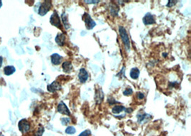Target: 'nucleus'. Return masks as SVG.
<instances>
[{
	"mask_svg": "<svg viewBox=\"0 0 191 136\" xmlns=\"http://www.w3.org/2000/svg\"><path fill=\"white\" fill-rule=\"evenodd\" d=\"M65 132L67 134H69V135H73L76 132V129L73 126H69L66 128Z\"/></svg>",
	"mask_w": 191,
	"mask_h": 136,
	"instance_id": "nucleus-19",
	"label": "nucleus"
},
{
	"mask_svg": "<svg viewBox=\"0 0 191 136\" xmlns=\"http://www.w3.org/2000/svg\"><path fill=\"white\" fill-rule=\"evenodd\" d=\"M119 36H120L121 39H122V43H123L126 50L127 51L129 50L130 44H129V36H128V34H127L126 29H124L123 26H120L119 27Z\"/></svg>",
	"mask_w": 191,
	"mask_h": 136,
	"instance_id": "nucleus-1",
	"label": "nucleus"
},
{
	"mask_svg": "<svg viewBox=\"0 0 191 136\" xmlns=\"http://www.w3.org/2000/svg\"><path fill=\"white\" fill-rule=\"evenodd\" d=\"M124 110H125V108L122 106H115L112 108V112L114 114H119Z\"/></svg>",
	"mask_w": 191,
	"mask_h": 136,
	"instance_id": "nucleus-17",
	"label": "nucleus"
},
{
	"mask_svg": "<svg viewBox=\"0 0 191 136\" xmlns=\"http://www.w3.org/2000/svg\"><path fill=\"white\" fill-rule=\"evenodd\" d=\"M62 89V86H61L59 83H58L57 81H54L52 84H49L47 86V90L51 93L56 92L57 91L60 90Z\"/></svg>",
	"mask_w": 191,
	"mask_h": 136,
	"instance_id": "nucleus-9",
	"label": "nucleus"
},
{
	"mask_svg": "<svg viewBox=\"0 0 191 136\" xmlns=\"http://www.w3.org/2000/svg\"><path fill=\"white\" fill-rule=\"evenodd\" d=\"M139 74H140V72L137 68H132L129 72V76H130L131 79H137L139 76Z\"/></svg>",
	"mask_w": 191,
	"mask_h": 136,
	"instance_id": "nucleus-14",
	"label": "nucleus"
},
{
	"mask_svg": "<svg viewBox=\"0 0 191 136\" xmlns=\"http://www.w3.org/2000/svg\"><path fill=\"white\" fill-rule=\"evenodd\" d=\"M50 24L57 28H61V20L57 12L54 11L50 17Z\"/></svg>",
	"mask_w": 191,
	"mask_h": 136,
	"instance_id": "nucleus-5",
	"label": "nucleus"
},
{
	"mask_svg": "<svg viewBox=\"0 0 191 136\" xmlns=\"http://www.w3.org/2000/svg\"><path fill=\"white\" fill-rule=\"evenodd\" d=\"M124 111H126V112L128 113H130L132 111V109L129 108H125V110H124Z\"/></svg>",
	"mask_w": 191,
	"mask_h": 136,
	"instance_id": "nucleus-30",
	"label": "nucleus"
},
{
	"mask_svg": "<svg viewBox=\"0 0 191 136\" xmlns=\"http://www.w3.org/2000/svg\"><path fill=\"white\" fill-rule=\"evenodd\" d=\"M16 71V69L13 66H7L4 69V73L6 76L12 75Z\"/></svg>",
	"mask_w": 191,
	"mask_h": 136,
	"instance_id": "nucleus-16",
	"label": "nucleus"
},
{
	"mask_svg": "<svg viewBox=\"0 0 191 136\" xmlns=\"http://www.w3.org/2000/svg\"><path fill=\"white\" fill-rule=\"evenodd\" d=\"M51 7H52V1H43L42 4H41L40 6H39L38 14L41 16H44L48 11L50 10Z\"/></svg>",
	"mask_w": 191,
	"mask_h": 136,
	"instance_id": "nucleus-2",
	"label": "nucleus"
},
{
	"mask_svg": "<svg viewBox=\"0 0 191 136\" xmlns=\"http://www.w3.org/2000/svg\"><path fill=\"white\" fill-rule=\"evenodd\" d=\"M137 98L139 99V100H142V99L145 98V95H144L142 93L138 92L137 93Z\"/></svg>",
	"mask_w": 191,
	"mask_h": 136,
	"instance_id": "nucleus-26",
	"label": "nucleus"
},
{
	"mask_svg": "<svg viewBox=\"0 0 191 136\" xmlns=\"http://www.w3.org/2000/svg\"><path fill=\"white\" fill-rule=\"evenodd\" d=\"M18 127H19V130H20L21 133L25 134L29 132V129H30V125H29V123L28 122L27 120L22 119L18 123Z\"/></svg>",
	"mask_w": 191,
	"mask_h": 136,
	"instance_id": "nucleus-4",
	"label": "nucleus"
},
{
	"mask_svg": "<svg viewBox=\"0 0 191 136\" xmlns=\"http://www.w3.org/2000/svg\"><path fill=\"white\" fill-rule=\"evenodd\" d=\"M84 2L87 4H97L99 2V1H84Z\"/></svg>",
	"mask_w": 191,
	"mask_h": 136,
	"instance_id": "nucleus-28",
	"label": "nucleus"
},
{
	"mask_svg": "<svg viewBox=\"0 0 191 136\" xmlns=\"http://www.w3.org/2000/svg\"><path fill=\"white\" fill-rule=\"evenodd\" d=\"M57 111L59 113L63 114V115H70V111L68 109L67 106H66V104L64 103L63 101L59 102V103L57 106Z\"/></svg>",
	"mask_w": 191,
	"mask_h": 136,
	"instance_id": "nucleus-6",
	"label": "nucleus"
},
{
	"mask_svg": "<svg viewBox=\"0 0 191 136\" xmlns=\"http://www.w3.org/2000/svg\"><path fill=\"white\" fill-rule=\"evenodd\" d=\"M44 127H39V128L38 129V130L36 131V132H35V133H34V135H33V136H41L42 135V134H43V132H44Z\"/></svg>",
	"mask_w": 191,
	"mask_h": 136,
	"instance_id": "nucleus-21",
	"label": "nucleus"
},
{
	"mask_svg": "<svg viewBox=\"0 0 191 136\" xmlns=\"http://www.w3.org/2000/svg\"><path fill=\"white\" fill-rule=\"evenodd\" d=\"M143 23L145 25H150V24H153L155 23V19L154 16L150 12L147 13L145 16L142 19Z\"/></svg>",
	"mask_w": 191,
	"mask_h": 136,
	"instance_id": "nucleus-7",
	"label": "nucleus"
},
{
	"mask_svg": "<svg viewBox=\"0 0 191 136\" xmlns=\"http://www.w3.org/2000/svg\"><path fill=\"white\" fill-rule=\"evenodd\" d=\"M65 39H66V36L64 33H59V34L57 35V36L55 37L56 43L60 46H64V43H65Z\"/></svg>",
	"mask_w": 191,
	"mask_h": 136,
	"instance_id": "nucleus-11",
	"label": "nucleus"
},
{
	"mask_svg": "<svg viewBox=\"0 0 191 136\" xmlns=\"http://www.w3.org/2000/svg\"><path fill=\"white\" fill-rule=\"evenodd\" d=\"M120 75H122V77H123V78L125 77V76H124V66L122 67V70H121L120 72L118 73V74H117V77H119V76Z\"/></svg>",
	"mask_w": 191,
	"mask_h": 136,
	"instance_id": "nucleus-27",
	"label": "nucleus"
},
{
	"mask_svg": "<svg viewBox=\"0 0 191 136\" xmlns=\"http://www.w3.org/2000/svg\"><path fill=\"white\" fill-rule=\"evenodd\" d=\"M1 6H2V1H0V8L1 7Z\"/></svg>",
	"mask_w": 191,
	"mask_h": 136,
	"instance_id": "nucleus-31",
	"label": "nucleus"
},
{
	"mask_svg": "<svg viewBox=\"0 0 191 136\" xmlns=\"http://www.w3.org/2000/svg\"><path fill=\"white\" fill-rule=\"evenodd\" d=\"M61 19H62L63 24H64V29H69V28H70V24H69V22H68V17L67 14H66L65 12L62 13V15H61Z\"/></svg>",
	"mask_w": 191,
	"mask_h": 136,
	"instance_id": "nucleus-15",
	"label": "nucleus"
},
{
	"mask_svg": "<svg viewBox=\"0 0 191 136\" xmlns=\"http://www.w3.org/2000/svg\"><path fill=\"white\" fill-rule=\"evenodd\" d=\"M88 77H89V74H88L87 71H86L84 68H82V69L79 70V74H78V79H79L80 83L84 84V83L87 81Z\"/></svg>",
	"mask_w": 191,
	"mask_h": 136,
	"instance_id": "nucleus-8",
	"label": "nucleus"
},
{
	"mask_svg": "<svg viewBox=\"0 0 191 136\" xmlns=\"http://www.w3.org/2000/svg\"><path fill=\"white\" fill-rule=\"evenodd\" d=\"M91 135V131L89 130H85L83 131L82 132H81L78 136H89Z\"/></svg>",
	"mask_w": 191,
	"mask_h": 136,
	"instance_id": "nucleus-24",
	"label": "nucleus"
},
{
	"mask_svg": "<svg viewBox=\"0 0 191 136\" xmlns=\"http://www.w3.org/2000/svg\"><path fill=\"white\" fill-rule=\"evenodd\" d=\"M0 136H4L3 135H0Z\"/></svg>",
	"mask_w": 191,
	"mask_h": 136,
	"instance_id": "nucleus-32",
	"label": "nucleus"
},
{
	"mask_svg": "<svg viewBox=\"0 0 191 136\" xmlns=\"http://www.w3.org/2000/svg\"><path fill=\"white\" fill-rule=\"evenodd\" d=\"M61 122H62L63 125H67V124H69L71 122V120L69 118H61Z\"/></svg>",
	"mask_w": 191,
	"mask_h": 136,
	"instance_id": "nucleus-20",
	"label": "nucleus"
},
{
	"mask_svg": "<svg viewBox=\"0 0 191 136\" xmlns=\"http://www.w3.org/2000/svg\"><path fill=\"white\" fill-rule=\"evenodd\" d=\"M103 98H104L103 92H102V89H99L98 90L96 91L95 96H94V99H95L97 103L99 104V103H101V102H102V100H103Z\"/></svg>",
	"mask_w": 191,
	"mask_h": 136,
	"instance_id": "nucleus-12",
	"label": "nucleus"
},
{
	"mask_svg": "<svg viewBox=\"0 0 191 136\" xmlns=\"http://www.w3.org/2000/svg\"><path fill=\"white\" fill-rule=\"evenodd\" d=\"M177 2V1H171V0H170V1H168V3H167V7H172V6H173L174 5H175Z\"/></svg>",
	"mask_w": 191,
	"mask_h": 136,
	"instance_id": "nucleus-25",
	"label": "nucleus"
},
{
	"mask_svg": "<svg viewBox=\"0 0 191 136\" xmlns=\"http://www.w3.org/2000/svg\"><path fill=\"white\" fill-rule=\"evenodd\" d=\"M62 69L64 73H69L72 71V65L70 61H64L62 64Z\"/></svg>",
	"mask_w": 191,
	"mask_h": 136,
	"instance_id": "nucleus-13",
	"label": "nucleus"
},
{
	"mask_svg": "<svg viewBox=\"0 0 191 136\" xmlns=\"http://www.w3.org/2000/svg\"><path fill=\"white\" fill-rule=\"evenodd\" d=\"M107 102H108V103L109 104V105H113V104H116V103H119V102H118V101L114 100L112 97H109V98L107 99Z\"/></svg>",
	"mask_w": 191,
	"mask_h": 136,
	"instance_id": "nucleus-23",
	"label": "nucleus"
},
{
	"mask_svg": "<svg viewBox=\"0 0 191 136\" xmlns=\"http://www.w3.org/2000/svg\"><path fill=\"white\" fill-rule=\"evenodd\" d=\"M2 64H3V58L2 56H0V68L2 66Z\"/></svg>",
	"mask_w": 191,
	"mask_h": 136,
	"instance_id": "nucleus-29",
	"label": "nucleus"
},
{
	"mask_svg": "<svg viewBox=\"0 0 191 136\" xmlns=\"http://www.w3.org/2000/svg\"><path fill=\"white\" fill-rule=\"evenodd\" d=\"M118 11H119V8L117 7L116 5H112L111 6V9H110V13L113 16H117V14H118Z\"/></svg>",
	"mask_w": 191,
	"mask_h": 136,
	"instance_id": "nucleus-18",
	"label": "nucleus"
},
{
	"mask_svg": "<svg viewBox=\"0 0 191 136\" xmlns=\"http://www.w3.org/2000/svg\"><path fill=\"white\" fill-rule=\"evenodd\" d=\"M63 60V57L58 54H53L51 56V62L53 65H59L62 63Z\"/></svg>",
	"mask_w": 191,
	"mask_h": 136,
	"instance_id": "nucleus-10",
	"label": "nucleus"
},
{
	"mask_svg": "<svg viewBox=\"0 0 191 136\" xmlns=\"http://www.w3.org/2000/svg\"><path fill=\"white\" fill-rule=\"evenodd\" d=\"M133 93V91L132 89H127L124 91L123 95L124 96H130Z\"/></svg>",
	"mask_w": 191,
	"mask_h": 136,
	"instance_id": "nucleus-22",
	"label": "nucleus"
},
{
	"mask_svg": "<svg viewBox=\"0 0 191 136\" xmlns=\"http://www.w3.org/2000/svg\"><path fill=\"white\" fill-rule=\"evenodd\" d=\"M82 20L84 21L86 28H87L88 30H91V29H92L96 26L95 21L93 20L92 18H91L90 15L87 14V13H84L83 14Z\"/></svg>",
	"mask_w": 191,
	"mask_h": 136,
	"instance_id": "nucleus-3",
	"label": "nucleus"
}]
</instances>
